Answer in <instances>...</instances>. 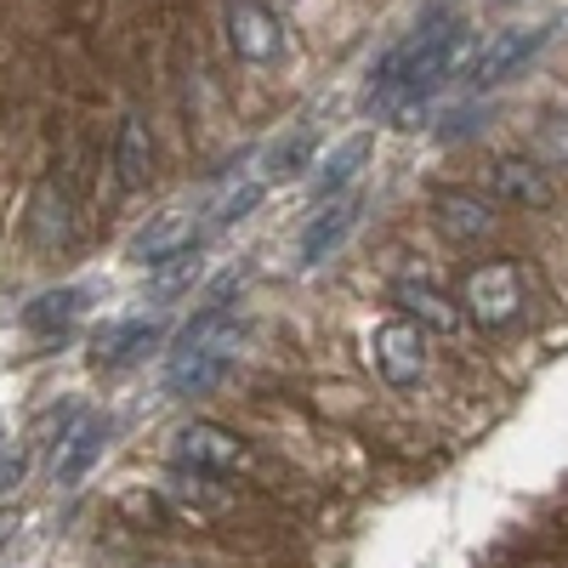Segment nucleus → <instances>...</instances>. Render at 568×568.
Returning a JSON list of instances; mask_svg holds the SVG:
<instances>
[{"label": "nucleus", "instance_id": "nucleus-2", "mask_svg": "<svg viewBox=\"0 0 568 568\" xmlns=\"http://www.w3.org/2000/svg\"><path fill=\"white\" fill-rule=\"evenodd\" d=\"M524 273H517V262L506 256H489L478 267H466V284H460V307L466 318L478 324V329H511L517 318H524Z\"/></svg>", "mask_w": 568, "mask_h": 568}, {"label": "nucleus", "instance_id": "nucleus-4", "mask_svg": "<svg viewBox=\"0 0 568 568\" xmlns=\"http://www.w3.org/2000/svg\"><path fill=\"white\" fill-rule=\"evenodd\" d=\"M171 460L187 471H211V478H233V471L251 466L245 438L222 420H182L171 433Z\"/></svg>", "mask_w": 568, "mask_h": 568}, {"label": "nucleus", "instance_id": "nucleus-19", "mask_svg": "<svg viewBox=\"0 0 568 568\" xmlns=\"http://www.w3.org/2000/svg\"><path fill=\"white\" fill-rule=\"evenodd\" d=\"M262 194H267V182H245V187H233V194L216 205V216H211V227H233V222H245L256 205H262Z\"/></svg>", "mask_w": 568, "mask_h": 568}, {"label": "nucleus", "instance_id": "nucleus-22", "mask_svg": "<svg viewBox=\"0 0 568 568\" xmlns=\"http://www.w3.org/2000/svg\"><path fill=\"white\" fill-rule=\"evenodd\" d=\"M284 7H291V0H284Z\"/></svg>", "mask_w": 568, "mask_h": 568}, {"label": "nucleus", "instance_id": "nucleus-3", "mask_svg": "<svg viewBox=\"0 0 568 568\" xmlns=\"http://www.w3.org/2000/svg\"><path fill=\"white\" fill-rule=\"evenodd\" d=\"M369 364L393 393H415L426 382V329L409 313H393L369 329Z\"/></svg>", "mask_w": 568, "mask_h": 568}, {"label": "nucleus", "instance_id": "nucleus-11", "mask_svg": "<svg viewBox=\"0 0 568 568\" xmlns=\"http://www.w3.org/2000/svg\"><path fill=\"white\" fill-rule=\"evenodd\" d=\"M103 444H109V415H80L69 433H63V444H58V460H52V471H58V484L63 489H74L91 466H98V455H103Z\"/></svg>", "mask_w": 568, "mask_h": 568}, {"label": "nucleus", "instance_id": "nucleus-20", "mask_svg": "<svg viewBox=\"0 0 568 568\" xmlns=\"http://www.w3.org/2000/svg\"><path fill=\"white\" fill-rule=\"evenodd\" d=\"M18 478H23V460L18 455H0V495H7Z\"/></svg>", "mask_w": 568, "mask_h": 568}, {"label": "nucleus", "instance_id": "nucleus-10", "mask_svg": "<svg viewBox=\"0 0 568 568\" xmlns=\"http://www.w3.org/2000/svg\"><path fill=\"white\" fill-rule=\"evenodd\" d=\"M393 307L409 313L420 329H444V336H455V329L466 324V307L449 302L433 278H398V284H393Z\"/></svg>", "mask_w": 568, "mask_h": 568}, {"label": "nucleus", "instance_id": "nucleus-14", "mask_svg": "<svg viewBox=\"0 0 568 568\" xmlns=\"http://www.w3.org/2000/svg\"><path fill=\"white\" fill-rule=\"evenodd\" d=\"M369 131H358V136H347L342 149H329V160L318 165V176H313V205H324V200H336V194H347V187L358 182V171L369 165Z\"/></svg>", "mask_w": 568, "mask_h": 568}, {"label": "nucleus", "instance_id": "nucleus-18", "mask_svg": "<svg viewBox=\"0 0 568 568\" xmlns=\"http://www.w3.org/2000/svg\"><path fill=\"white\" fill-rule=\"evenodd\" d=\"M313 149H318V136L313 125H296L284 142H273V154H267V182H284V176H307L313 171Z\"/></svg>", "mask_w": 568, "mask_h": 568}, {"label": "nucleus", "instance_id": "nucleus-1", "mask_svg": "<svg viewBox=\"0 0 568 568\" xmlns=\"http://www.w3.org/2000/svg\"><path fill=\"white\" fill-rule=\"evenodd\" d=\"M233 353H240V336H233V307L211 302L205 313H194L182 324V336L165 353V387L176 398H200L211 393L222 375L233 369Z\"/></svg>", "mask_w": 568, "mask_h": 568}, {"label": "nucleus", "instance_id": "nucleus-7", "mask_svg": "<svg viewBox=\"0 0 568 568\" xmlns=\"http://www.w3.org/2000/svg\"><path fill=\"white\" fill-rule=\"evenodd\" d=\"M358 216H364V194H336V200H324L318 211H313V222H307V233H302V267H318V262H329L342 245H347V233L358 227Z\"/></svg>", "mask_w": 568, "mask_h": 568}, {"label": "nucleus", "instance_id": "nucleus-16", "mask_svg": "<svg viewBox=\"0 0 568 568\" xmlns=\"http://www.w3.org/2000/svg\"><path fill=\"white\" fill-rule=\"evenodd\" d=\"M187 245H194V222H187L182 211H165V216H154V222L131 240V262L160 267V262H171V256L187 251Z\"/></svg>", "mask_w": 568, "mask_h": 568}, {"label": "nucleus", "instance_id": "nucleus-12", "mask_svg": "<svg viewBox=\"0 0 568 568\" xmlns=\"http://www.w3.org/2000/svg\"><path fill=\"white\" fill-rule=\"evenodd\" d=\"M160 347V318H131V324H109L91 342V364L98 369H125L136 358H149Z\"/></svg>", "mask_w": 568, "mask_h": 568}, {"label": "nucleus", "instance_id": "nucleus-6", "mask_svg": "<svg viewBox=\"0 0 568 568\" xmlns=\"http://www.w3.org/2000/svg\"><path fill=\"white\" fill-rule=\"evenodd\" d=\"M551 34H557V23H535V29H506V34H495V40H489V52L471 63V80H466V85H471V91H495L506 74L524 69Z\"/></svg>", "mask_w": 568, "mask_h": 568}, {"label": "nucleus", "instance_id": "nucleus-5", "mask_svg": "<svg viewBox=\"0 0 568 568\" xmlns=\"http://www.w3.org/2000/svg\"><path fill=\"white\" fill-rule=\"evenodd\" d=\"M433 222H438L444 240L460 245V251L489 245L495 227H500L495 205H489L484 194H466V187H438V194H433Z\"/></svg>", "mask_w": 568, "mask_h": 568}, {"label": "nucleus", "instance_id": "nucleus-21", "mask_svg": "<svg viewBox=\"0 0 568 568\" xmlns=\"http://www.w3.org/2000/svg\"><path fill=\"white\" fill-rule=\"evenodd\" d=\"M12 529H18V517H12V511H0V546L12 540Z\"/></svg>", "mask_w": 568, "mask_h": 568}, {"label": "nucleus", "instance_id": "nucleus-17", "mask_svg": "<svg viewBox=\"0 0 568 568\" xmlns=\"http://www.w3.org/2000/svg\"><path fill=\"white\" fill-rule=\"evenodd\" d=\"M85 307V291L80 284H63V291H45L23 307V329H34V336H52V329H63L74 313Z\"/></svg>", "mask_w": 568, "mask_h": 568}, {"label": "nucleus", "instance_id": "nucleus-15", "mask_svg": "<svg viewBox=\"0 0 568 568\" xmlns=\"http://www.w3.org/2000/svg\"><path fill=\"white\" fill-rule=\"evenodd\" d=\"M29 240L40 251H58V245L74 240V205H69V194L58 182H45L34 194V205H29Z\"/></svg>", "mask_w": 568, "mask_h": 568}, {"label": "nucleus", "instance_id": "nucleus-9", "mask_svg": "<svg viewBox=\"0 0 568 568\" xmlns=\"http://www.w3.org/2000/svg\"><path fill=\"white\" fill-rule=\"evenodd\" d=\"M227 45L240 63H273L278 58V18L262 7V0H227Z\"/></svg>", "mask_w": 568, "mask_h": 568}, {"label": "nucleus", "instance_id": "nucleus-8", "mask_svg": "<svg viewBox=\"0 0 568 568\" xmlns=\"http://www.w3.org/2000/svg\"><path fill=\"white\" fill-rule=\"evenodd\" d=\"M489 187L500 205H517V211H551L557 205V182L540 160H495L489 165Z\"/></svg>", "mask_w": 568, "mask_h": 568}, {"label": "nucleus", "instance_id": "nucleus-13", "mask_svg": "<svg viewBox=\"0 0 568 568\" xmlns=\"http://www.w3.org/2000/svg\"><path fill=\"white\" fill-rule=\"evenodd\" d=\"M149 176H154V136L131 114L120 120V136H114V182H120V194H142Z\"/></svg>", "mask_w": 568, "mask_h": 568}]
</instances>
